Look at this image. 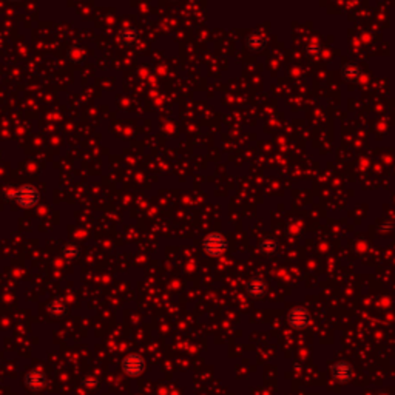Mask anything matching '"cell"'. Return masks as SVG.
<instances>
[{"instance_id": "6da1fadb", "label": "cell", "mask_w": 395, "mask_h": 395, "mask_svg": "<svg viewBox=\"0 0 395 395\" xmlns=\"http://www.w3.org/2000/svg\"><path fill=\"white\" fill-rule=\"evenodd\" d=\"M7 196L10 199H14L20 207H25V209H31V207H34L40 199V193L33 184L20 185L19 189L7 193Z\"/></svg>"}, {"instance_id": "7a4b0ae2", "label": "cell", "mask_w": 395, "mask_h": 395, "mask_svg": "<svg viewBox=\"0 0 395 395\" xmlns=\"http://www.w3.org/2000/svg\"><path fill=\"white\" fill-rule=\"evenodd\" d=\"M202 248L207 255L210 256H219L225 252L227 241L221 233H210L202 239Z\"/></svg>"}, {"instance_id": "3957f363", "label": "cell", "mask_w": 395, "mask_h": 395, "mask_svg": "<svg viewBox=\"0 0 395 395\" xmlns=\"http://www.w3.org/2000/svg\"><path fill=\"white\" fill-rule=\"evenodd\" d=\"M122 370L128 377H139L145 370V361L138 353H130V355H127L122 360Z\"/></svg>"}, {"instance_id": "277c9868", "label": "cell", "mask_w": 395, "mask_h": 395, "mask_svg": "<svg viewBox=\"0 0 395 395\" xmlns=\"http://www.w3.org/2000/svg\"><path fill=\"white\" fill-rule=\"evenodd\" d=\"M287 323L294 329H304L310 323V314L304 307H295L287 314Z\"/></svg>"}, {"instance_id": "5b68a950", "label": "cell", "mask_w": 395, "mask_h": 395, "mask_svg": "<svg viewBox=\"0 0 395 395\" xmlns=\"http://www.w3.org/2000/svg\"><path fill=\"white\" fill-rule=\"evenodd\" d=\"M330 372H332V377H334L337 381L340 383H347L352 380L353 377V369L349 363L346 361H338L335 363L334 366L330 367Z\"/></svg>"}, {"instance_id": "8992f818", "label": "cell", "mask_w": 395, "mask_h": 395, "mask_svg": "<svg viewBox=\"0 0 395 395\" xmlns=\"http://www.w3.org/2000/svg\"><path fill=\"white\" fill-rule=\"evenodd\" d=\"M25 384H27L30 389H33V390H39V389H42V387L47 384V378H45V375L42 373V370L34 369V370H31V372L27 373Z\"/></svg>"}, {"instance_id": "52a82bcc", "label": "cell", "mask_w": 395, "mask_h": 395, "mask_svg": "<svg viewBox=\"0 0 395 395\" xmlns=\"http://www.w3.org/2000/svg\"><path fill=\"white\" fill-rule=\"evenodd\" d=\"M264 292H266V284L261 280L255 278V280H250L247 283V294L250 297L259 298L264 295Z\"/></svg>"}, {"instance_id": "ba28073f", "label": "cell", "mask_w": 395, "mask_h": 395, "mask_svg": "<svg viewBox=\"0 0 395 395\" xmlns=\"http://www.w3.org/2000/svg\"><path fill=\"white\" fill-rule=\"evenodd\" d=\"M48 312H50L53 317H62V315H65V312H67V304H65V301L54 300V301L48 306Z\"/></svg>"}, {"instance_id": "9c48e42d", "label": "cell", "mask_w": 395, "mask_h": 395, "mask_svg": "<svg viewBox=\"0 0 395 395\" xmlns=\"http://www.w3.org/2000/svg\"><path fill=\"white\" fill-rule=\"evenodd\" d=\"M80 253V247L77 244H73V242H68L64 245V248H62V255H64L67 259H74L77 258Z\"/></svg>"}, {"instance_id": "30bf717a", "label": "cell", "mask_w": 395, "mask_h": 395, "mask_svg": "<svg viewBox=\"0 0 395 395\" xmlns=\"http://www.w3.org/2000/svg\"><path fill=\"white\" fill-rule=\"evenodd\" d=\"M136 37H138V33H136V30L131 28V27H127V28H123V30L120 31V40H122V42H125V44L135 42Z\"/></svg>"}, {"instance_id": "8fae6325", "label": "cell", "mask_w": 395, "mask_h": 395, "mask_svg": "<svg viewBox=\"0 0 395 395\" xmlns=\"http://www.w3.org/2000/svg\"><path fill=\"white\" fill-rule=\"evenodd\" d=\"M259 248H261V252H262V253L270 255V253H274V252L277 250V244H275L274 239H266V241L261 242Z\"/></svg>"}, {"instance_id": "7c38bea8", "label": "cell", "mask_w": 395, "mask_h": 395, "mask_svg": "<svg viewBox=\"0 0 395 395\" xmlns=\"http://www.w3.org/2000/svg\"><path fill=\"white\" fill-rule=\"evenodd\" d=\"M346 68H349V71L344 70V74H346L347 77H355V76H357V73H358V68H357V67L349 65V67H346Z\"/></svg>"}]
</instances>
